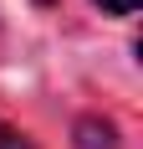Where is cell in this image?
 <instances>
[{"label":"cell","mask_w":143,"mask_h":149,"mask_svg":"<svg viewBox=\"0 0 143 149\" xmlns=\"http://www.w3.org/2000/svg\"><path fill=\"white\" fill-rule=\"evenodd\" d=\"M0 149H31V139H21L10 123H0Z\"/></svg>","instance_id":"obj_1"},{"label":"cell","mask_w":143,"mask_h":149,"mask_svg":"<svg viewBox=\"0 0 143 149\" xmlns=\"http://www.w3.org/2000/svg\"><path fill=\"white\" fill-rule=\"evenodd\" d=\"M102 10H113V15H133L138 10V0H97Z\"/></svg>","instance_id":"obj_2"}]
</instances>
